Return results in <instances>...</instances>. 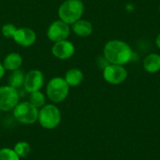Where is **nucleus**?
I'll list each match as a JSON object with an SVG mask.
<instances>
[{"mask_svg": "<svg viewBox=\"0 0 160 160\" xmlns=\"http://www.w3.org/2000/svg\"><path fill=\"white\" fill-rule=\"evenodd\" d=\"M104 58L113 65H126L132 58L130 46L122 40H110L104 46Z\"/></svg>", "mask_w": 160, "mask_h": 160, "instance_id": "obj_1", "label": "nucleus"}, {"mask_svg": "<svg viewBox=\"0 0 160 160\" xmlns=\"http://www.w3.org/2000/svg\"><path fill=\"white\" fill-rule=\"evenodd\" d=\"M83 10L84 6L82 0H66L58 8L59 20L68 24H73L81 19Z\"/></svg>", "mask_w": 160, "mask_h": 160, "instance_id": "obj_2", "label": "nucleus"}, {"mask_svg": "<svg viewBox=\"0 0 160 160\" xmlns=\"http://www.w3.org/2000/svg\"><path fill=\"white\" fill-rule=\"evenodd\" d=\"M46 92L47 96L52 101L59 103L67 98L69 92V85L67 83L64 78L55 77L50 80L48 82Z\"/></svg>", "mask_w": 160, "mask_h": 160, "instance_id": "obj_3", "label": "nucleus"}, {"mask_svg": "<svg viewBox=\"0 0 160 160\" xmlns=\"http://www.w3.org/2000/svg\"><path fill=\"white\" fill-rule=\"evenodd\" d=\"M38 119L41 127L47 129H52L60 124L61 113L56 106L48 104L43 106L42 109L38 112Z\"/></svg>", "mask_w": 160, "mask_h": 160, "instance_id": "obj_4", "label": "nucleus"}, {"mask_svg": "<svg viewBox=\"0 0 160 160\" xmlns=\"http://www.w3.org/2000/svg\"><path fill=\"white\" fill-rule=\"evenodd\" d=\"M13 115L15 119L24 125L34 124L38 118V111L30 102L18 103L13 109Z\"/></svg>", "mask_w": 160, "mask_h": 160, "instance_id": "obj_5", "label": "nucleus"}, {"mask_svg": "<svg viewBox=\"0 0 160 160\" xmlns=\"http://www.w3.org/2000/svg\"><path fill=\"white\" fill-rule=\"evenodd\" d=\"M19 103V94L16 88L9 85L0 86V111L8 112Z\"/></svg>", "mask_w": 160, "mask_h": 160, "instance_id": "obj_6", "label": "nucleus"}, {"mask_svg": "<svg viewBox=\"0 0 160 160\" xmlns=\"http://www.w3.org/2000/svg\"><path fill=\"white\" fill-rule=\"evenodd\" d=\"M128 77V71L123 66L109 64L103 69V78L111 84H120Z\"/></svg>", "mask_w": 160, "mask_h": 160, "instance_id": "obj_7", "label": "nucleus"}, {"mask_svg": "<svg viewBox=\"0 0 160 160\" xmlns=\"http://www.w3.org/2000/svg\"><path fill=\"white\" fill-rule=\"evenodd\" d=\"M70 34V28L68 23L61 20L54 21L50 24L47 30V37L53 42L65 40Z\"/></svg>", "mask_w": 160, "mask_h": 160, "instance_id": "obj_8", "label": "nucleus"}, {"mask_svg": "<svg viewBox=\"0 0 160 160\" xmlns=\"http://www.w3.org/2000/svg\"><path fill=\"white\" fill-rule=\"evenodd\" d=\"M43 83H44L43 73L40 70L33 69L25 75L23 87L27 92L33 93L36 91H39L43 86Z\"/></svg>", "mask_w": 160, "mask_h": 160, "instance_id": "obj_9", "label": "nucleus"}, {"mask_svg": "<svg viewBox=\"0 0 160 160\" xmlns=\"http://www.w3.org/2000/svg\"><path fill=\"white\" fill-rule=\"evenodd\" d=\"M52 54L61 60H66L70 58L75 52V47L72 42L68 41V39L61 40L55 42L52 48Z\"/></svg>", "mask_w": 160, "mask_h": 160, "instance_id": "obj_10", "label": "nucleus"}, {"mask_svg": "<svg viewBox=\"0 0 160 160\" xmlns=\"http://www.w3.org/2000/svg\"><path fill=\"white\" fill-rule=\"evenodd\" d=\"M12 38L18 45L22 47H30L35 43L37 36L35 31L31 28L22 27L17 28Z\"/></svg>", "mask_w": 160, "mask_h": 160, "instance_id": "obj_11", "label": "nucleus"}, {"mask_svg": "<svg viewBox=\"0 0 160 160\" xmlns=\"http://www.w3.org/2000/svg\"><path fill=\"white\" fill-rule=\"evenodd\" d=\"M72 31L79 37L86 38L93 32V25L86 20H79L72 24Z\"/></svg>", "mask_w": 160, "mask_h": 160, "instance_id": "obj_12", "label": "nucleus"}, {"mask_svg": "<svg viewBox=\"0 0 160 160\" xmlns=\"http://www.w3.org/2000/svg\"><path fill=\"white\" fill-rule=\"evenodd\" d=\"M22 64V56L17 53V52H10L8 53L3 62V66L5 68V69L13 71L16 69H19L20 67Z\"/></svg>", "mask_w": 160, "mask_h": 160, "instance_id": "obj_13", "label": "nucleus"}, {"mask_svg": "<svg viewBox=\"0 0 160 160\" xmlns=\"http://www.w3.org/2000/svg\"><path fill=\"white\" fill-rule=\"evenodd\" d=\"M143 68L150 73H156L160 70V55L150 53L143 60Z\"/></svg>", "mask_w": 160, "mask_h": 160, "instance_id": "obj_14", "label": "nucleus"}, {"mask_svg": "<svg viewBox=\"0 0 160 160\" xmlns=\"http://www.w3.org/2000/svg\"><path fill=\"white\" fill-rule=\"evenodd\" d=\"M64 79L69 86H78L83 80V73L78 68H71L66 72Z\"/></svg>", "mask_w": 160, "mask_h": 160, "instance_id": "obj_15", "label": "nucleus"}, {"mask_svg": "<svg viewBox=\"0 0 160 160\" xmlns=\"http://www.w3.org/2000/svg\"><path fill=\"white\" fill-rule=\"evenodd\" d=\"M24 73L23 71L20 70V69H16V70H13L11 72V74L9 75L8 77V83H9V86L11 87H14V88H19L21 87L22 84H23V82H24Z\"/></svg>", "mask_w": 160, "mask_h": 160, "instance_id": "obj_16", "label": "nucleus"}, {"mask_svg": "<svg viewBox=\"0 0 160 160\" xmlns=\"http://www.w3.org/2000/svg\"><path fill=\"white\" fill-rule=\"evenodd\" d=\"M15 153L18 155L19 158H25L31 151L30 144L26 142H19L15 144L14 149Z\"/></svg>", "mask_w": 160, "mask_h": 160, "instance_id": "obj_17", "label": "nucleus"}, {"mask_svg": "<svg viewBox=\"0 0 160 160\" xmlns=\"http://www.w3.org/2000/svg\"><path fill=\"white\" fill-rule=\"evenodd\" d=\"M31 104H33L36 108H40L45 105V97L43 93L40 91H36L31 93L30 95V101Z\"/></svg>", "mask_w": 160, "mask_h": 160, "instance_id": "obj_18", "label": "nucleus"}, {"mask_svg": "<svg viewBox=\"0 0 160 160\" xmlns=\"http://www.w3.org/2000/svg\"><path fill=\"white\" fill-rule=\"evenodd\" d=\"M0 160H20V158L13 149H0Z\"/></svg>", "mask_w": 160, "mask_h": 160, "instance_id": "obj_19", "label": "nucleus"}, {"mask_svg": "<svg viewBox=\"0 0 160 160\" xmlns=\"http://www.w3.org/2000/svg\"><path fill=\"white\" fill-rule=\"evenodd\" d=\"M16 30H17V27L13 25L12 23H6L2 26V29H1L3 36L7 38H12Z\"/></svg>", "mask_w": 160, "mask_h": 160, "instance_id": "obj_20", "label": "nucleus"}, {"mask_svg": "<svg viewBox=\"0 0 160 160\" xmlns=\"http://www.w3.org/2000/svg\"><path fill=\"white\" fill-rule=\"evenodd\" d=\"M5 68H4V66H3V64H1L0 63V79H2V77L4 76V74H5Z\"/></svg>", "mask_w": 160, "mask_h": 160, "instance_id": "obj_21", "label": "nucleus"}, {"mask_svg": "<svg viewBox=\"0 0 160 160\" xmlns=\"http://www.w3.org/2000/svg\"><path fill=\"white\" fill-rule=\"evenodd\" d=\"M156 43H157V46L160 49V34H158V36L157 37V39H156Z\"/></svg>", "mask_w": 160, "mask_h": 160, "instance_id": "obj_22", "label": "nucleus"}, {"mask_svg": "<svg viewBox=\"0 0 160 160\" xmlns=\"http://www.w3.org/2000/svg\"><path fill=\"white\" fill-rule=\"evenodd\" d=\"M159 12H160V7H159Z\"/></svg>", "mask_w": 160, "mask_h": 160, "instance_id": "obj_23", "label": "nucleus"}]
</instances>
